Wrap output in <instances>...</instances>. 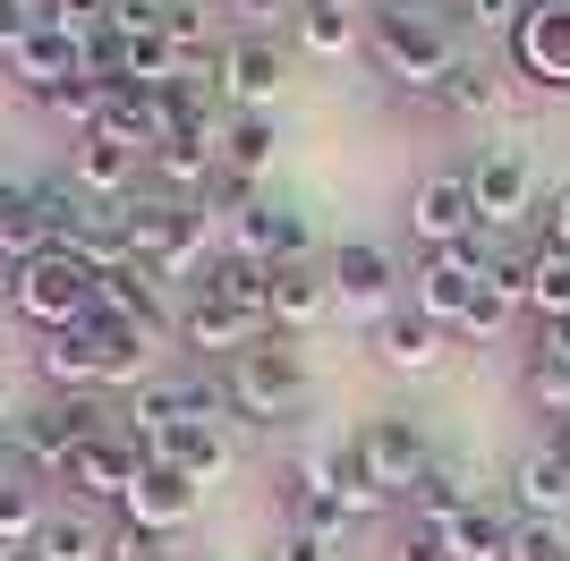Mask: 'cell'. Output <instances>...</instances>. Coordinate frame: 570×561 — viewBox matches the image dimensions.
Instances as JSON below:
<instances>
[{
    "label": "cell",
    "instance_id": "6da1fadb",
    "mask_svg": "<svg viewBox=\"0 0 570 561\" xmlns=\"http://www.w3.org/2000/svg\"><path fill=\"white\" fill-rule=\"evenodd\" d=\"M366 51H375V69L409 94H443V77L460 69L452 35L426 18V9H375L366 18Z\"/></svg>",
    "mask_w": 570,
    "mask_h": 561
},
{
    "label": "cell",
    "instance_id": "7a4b0ae2",
    "mask_svg": "<svg viewBox=\"0 0 570 561\" xmlns=\"http://www.w3.org/2000/svg\"><path fill=\"white\" fill-rule=\"evenodd\" d=\"M95 434H111L102 425V400H43V409H18V425H9V451H18L26 476H69V460Z\"/></svg>",
    "mask_w": 570,
    "mask_h": 561
},
{
    "label": "cell",
    "instance_id": "3957f363",
    "mask_svg": "<svg viewBox=\"0 0 570 561\" xmlns=\"http://www.w3.org/2000/svg\"><path fill=\"white\" fill-rule=\"evenodd\" d=\"M9 306H18L26 324H43V332H86L95 324V273H86L69 247H51V256H35V264L9 273Z\"/></svg>",
    "mask_w": 570,
    "mask_h": 561
},
{
    "label": "cell",
    "instance_id": "277c9868",
    "mask_svg": "<svg viewBox=\"0 0 570 561\" xmlns=\"http://www.w3.org/2000/svg\"><path fill=\"white\" fill-rule=\"evenodd\" d=\"M222 392H230L238 417H282V409H298V392H307V357H298V341L264 332L256 350H238L230 366H222Z\"/></svg>",
    "mask_w": 570,
    "mask_h": 561
},
{
    "label": "cell",
    "instance_id": "5b68a950",
    "mask_svg": "<svg viewBox=\"0 0 570 561\" xmlns=\"http://www.w3.org/2000/svg\"><path fill=\"white\" fill-rule=\"evenodd\" d=\"M350 460H357V476H366L375 493H401L409 502V485L434 468V451H426V425L417 417H366L350 434Z\"/></svg>",
    "mask_w": 570,
    "mask_h": 561
},
{
    "label": "cell",
    "instance_id": "8992f818",
    "mask_svg": "<svg viewBox=\"0 0 570 561\" xmlns=\"http://www.w3.org/2000/svg\"><path fill=\"white\" fill-rule=\"evenodd\" d=\"M324 280H333V306L357 315V324H383L392 298H401V264H392V247H375V238L333 247V256H324Z\"/></svg>",
    "mask_w": 570,
    "mask_h": 561
},
{
    "label": "cell",
    "instance_id": "52a82bcc",
    "mask_svg": "<svg viewBox=\"0 0 570 561\" xmlns=\"http://www.w3.org/2000/svg\"><path fill=\"white\" fill-rule=\"evenodd\" d=\"M511 60H520L528 86L570 94V0H528L520 26H511Z\"/></svg>",
    "mask_w": 570,
    "mask_h": 561
},
{
    "label": "cell",
    "instance_id": "ba28073f",
    "mask_svg": "<svg viewBox=\"0 0 570 561\" xmlns=\"http://www.w3.org/2000/svg\"><path fill=\"white\" fill-rule=\"evenodd\" d=\"M230 256H256V264H307L315 256V222L289 205H264V196H247V205L230 213Z\"/></svg>",
    "mask_w": 570,
    "mask_h": 561
},
{
    "label": "cell",
    "instance_id": "9c48e42d",
    "mask_svg": "<svg viewBox=\"0 0 570 561\" xmlns=\"http://www.w3.org/2000/svg\"><path fill=\"white\" fill-rule=\"evenodd\" d=\"M214 86H222V102H238V111H264V102L289 86V51L273 43V35H230L222 60H214Z\"/></svg>",
    "mask_w": 570,
    "mask_h": 561
},
{
    "label": "cell",
    "instance_id": "30bf717a",
    "mask_svg": "<svg viewBox=\"0 0 570 561\" xmlns=\"http://www.w3.org/2000/svg\"><path fill=\"white\" fill-rule=\"evenodd\" d=\"M469 196L476 213H485V230H511V222H528L537 213V170H528V154H511V145H485L469 163Z\"/></svg>",
    "mask_w": 570,
    "mask_h": 561
},
{
    "label": "cell",
    "instance_id": "8fae6325",
    "mask_svg": "<svg viewBox=\"0 0 570 561\" xmlns=\"http://www.w3.org/2000/svg\"><path fill=\"white\" fill-rule=\"evenodd\" d=\"M196 493H205V485H196L188 468L145 460L137 485H128V502H119V519H128V528H154V537H179V528L196 519Z\"/></svg>",
    "mask_w": 570,
    "mask_h": 561
},
{
    "label": "cell",
    "instance_id": "7c38bea8",
    "mask_svg": "<svg viewBox=\"0 0 570 561\" xmlns=\"http://www.w3.org/2000/svg\"><path fill=\"white\" fill-rule=\"evenodd\" d=\"M409 230L426 238V256L485 230V213H476V196H469V170H434V179L409 196Z\"/></svg>",
    "mask_w": 570,
    "mask_h": 561
},
{
    "label": "cell",
    "instance_id": "4fadbf2b",
    "mask_svg": "<svg viewBox=\"0 0 570 561\" xmlns=\"http://www.w3.org/2000/svg\"><path fill=\"white\" fill-rule=\"evenodd\" d=\"M145 154H128V145H111V137H86L69 145V187L86 196V205H128V196H145Z\"/></svg>",
    "mask_w": 570,
    "mask_h": 561
},
{
    "label": "cell",
    "instance_id": "5bb4252c",
    "mask_svg": "<svg viewBox=\"0 0 570 561\" xmlns=\"http://www.w3.org/2000/svg\"><path fill=\"white\" fill-rule=\"evenodd\" d=\"M137 468H145V451L128 443V434H95V443L77 451L69 460V476H60V485L77 493V502H128V485H137Z\"/></svg>",
    "mask_w": 570,
    "mask_h": 561
},
{
    "label": "cell",
    "instance_id": "9a60e30c",
    "mask_svg": "<svg viewBox=\"0 0 570 561\" xmlns=\"http://www.w3.org/2000/svg\"><path fill=\"white\" fill-rule=\"evenodd\" d=\"M95 315H111V324H137V332H179V315H170V298H163V280L145 273V264H119V273H102L95 280Z\"/></svg>",
    "mask_w": 570,
    "mask_h": 561
},
{
    "label": "cell",
    "instance_id": "2e32d148",
    "mask_svg": "<svg viewBox=\"0 0 570 561\" xmlns=\"http://www.w3.org/2000/svg\"><path fill=\"white\" fill-rule=\"evenodd\" d=\"M179 341H188L196 357H238V350H256L264 324L256 315H238V306H222L214 289H188V306H179Z\"/></svg>",
    "mask_w": 570,
    "mask_h": 561
},
{
    "label": "cell",
    "instance_id": "e0dca14e",
    "mask_svg": "<svg viewBox=\"0 0 570 561\" xmlns=\"http://www.w3.org/2000/svg\"><path fill=\"white\" fill-rule=\"evenodd\" d=\"M452 350H460V341H452L443 324H426L417 306H392V315L375 324V357H383L392 374H434Z\"/></svg>",
    "mask_w": 570,
    "mask_h": 561
},
{
    "label": "cell",
    "instance_id": "ac0fdd59",
    "mask_svg": "<svg viewBox=\"0 0 570 561\" xmlns=\"http://www.w3.org/2000/svg\"><path fill=\"white\" fill-rule=\"evenodd\" d=\"M9 77L43 102V94H60L69 77H86V43H77V35H60V26H35V35L9 51Z\"/></svg>",
    "mask_w": 570,
    "mask_h": 561
},
{
    "label": "cell",
    "instance_id": "d6986e66",
    "mask_svg": "<svg viewBox=\"0 0 570 561\" xmlns=\"http://www.w3.org/2000/svg\"><path fill=\"white\" fill-rule=\"evenodd\" d=\"M145 179L163 187V196H179V205H196V196L222 179V145L214 137H163L145 154Z\"/></svg>",
    "mask_w": 570,
    "mask_h": 561
},
{
    "label": "cell",
    "instance_id": "ffe728a7",
    "mask_svg": "<svg viewBox=\"0 0 570 561\" xmlns=\"http://www.w3.org/2000/svg\"><path fill=\"white\" fill-rule=\"evenodd\" d=\"M333 315V280H324V264H273V306H264V324L282 332V341H298L307 324H324Z\"/></svg>",
    "mask_w": 570,
    "mask_h": 561
},
{
    "label": "cell",
    "instance_id": "44dd1931",
    "mask_svg": "<svg viewBox=\"0 0 570 561\" xmlns=\"http://www.w3.org/2000/svg\"><path fill=\"white\" fill-rule=\"evenodd\" d=\"M366 0H298L289 9V26H298V51H315V60H350L357 35H366Z\"/></svg>",
    "mask_w": 570,
    "mask_h": 561
},
{
    "label": "cell",
    "instance_id": "7402d4cb",
    "mask_svg": "<svg viewBox=\"0 0 570 561\" xmlns=\"http://www.w3.org/2000/svg\"><path fill=\"white\" fill-rule=\"evenodd\" d=\"M95 137L128 145V154H154V145H163V94H145V86H102Z\"/></svg>",
    "mask_w": 570,
    "mask_h": 561
},
{
    "label": "cell",
    "instance_id": "603a6c76",
    "mask_svg": "<svg viewBox=\"0 0 570 561\" xmlns=\"http://www.w3.org/2000/svg\"><path fill=\"white\" fill-rule=\"evenodd\" d=\"M511 493H520V519H553V528H562V511H570V460L553 443H537L520 468H511Z\"/></svg>",
    "mask_w": 570,
    "mask_h": 561
},
{
    "label": "cell",
    "instance_id": "cb8c5ba5",
    "mask_svg": "<svg viewBox=\"0 0 570 561\" xmlns=\"http://www.w3.org/2000/svg\"><path fill=\"white\" fill-rule=\"evenodd\" d=\"M51 247H60V238H51L43 196H35V187H0V256H9V273L35 264V256H51Z\"/></svg>",
    "mask_w": 570,
    "mask_h": 561
},
{
    "label": "cell",
    "instance_id": "d4e9b609",
    "mask_svg": "<svg viewBox=\"0 0 570 561\" xmlns=\"http://www.w3.org/2000/svg\"><path fill=\"white\" fill-rule=\"evenodd\" d=\"M86 350H95V374H102V383H145V366H154V332L95 315V324H86Z\"/></svg>",
    "mask_w": 570,
    "mask_h": 561
},
{
    "label": "cell",
    "instance_id": "484cf974",
    "mask_svg": "<svg viewBox=\"0 0 570 561\" xmlns=\"http://www.w3.org/2000/svg\"><path fill=\"white\" fill-rule=\"evenodd\" d=\"M196 289H214L222 306H238V315H256V324H264V306H273V264L230 256V247H222V256H214V273L196 280ZM264 332H273V324H264Z\"/></svg>",
    "mask_w": 570,
    "mask_h": 561
},
{
    "label": "cell",
    "instance_id": "4316f807",
    "mask_svg": "<svg viewBox=\"0 0 570 561\" xmlns=\"http://www.w3.org/2000/svg\"><path fill=\"white\" fill-rule=\"evenodd\" d=\"M43 485H35V476H26V468H9V476H0V553L18 561V553H35V537H43Z\"/></svg>",
    "mask_w": 570,
    "mask_h": 561
},
{
    "label": "cell",
    "instance_id": "83f0119b",
    "mask_svg": "<svg viewBox=\"0 0 570 561\" xmlns=\"http://www.w3.org/2000/svg\"><path fill=\"white\" fill-rule=\"evenodd\" d=\"M26 561H111V537L95 528V511L77 502V511H51L43 537H35V553Z\"/></svg>",
    "mask_w": 570,
    "mask_h": 561
},
{
    "label": "cell",
    "instance_id": "f1b7e54d",
    "mask_svg": "<svg viewBox=\"0 0 570 561\" xmlns=\"http://www.w3.org/2000/svg\"><path fill=\"white\" fill-rule=\"evenodd\" d=\"M476 289H485V280H469V273H452L443 256H426V264H417V280H409V306H417L426 324L452 332V324H460V306H469Z\"/></svg>",
    "mask_w": 570,
    "mask_h": 561
},
{
    "label": "cell",
    "instance_id": "f546056e",
    "mask_svg": "<svg viewBox=\"0 0 570 561\" xmlns=\"http://www.w3.org/2000/svg\"><path fill=\"white\" fill-rule=\"evenodd\" d=\"M35 366H43V383H51L60 400H86V392H102V374H95V350H86V332H43Z\"/></svg>",
    "mask_w": 570,
    "mask_h": 561
},
{
    "label": "cell",
    "instance_id": "4dcf8cb0",
    "mask_svg": "<svg viewBox=\"0 0 570 561\" xmlns=\"http://www.w3.org/2000/svg\"><path fill=\"white\" fill-rule=\"evenodd\" d=\"M511 528H520V519H502L494 502H469V511L443 528V544H452V561H502L511 553Z\"/></svg>",
    "mask_w": 570,
    "mask_h": 561
},
{
    "label": "cell",
    "instance_id": "1f68e13d",
    "mask_svg": "<svg viewBox=\"0 0 570 561\" xmlns=\"http://www.w3.org/2000/svg\"><path fill=\"white\" fill-rule=\"evenodd\" d=\"M163 35L188 69H214L222 43H214V0H163Z\"/></svg>",
    "mask_w": 570,
    "mask_h": 561
},
{
    "label": "cell",
    "instance_id": "d6a6232c",
    "mask_svg": "<svg viewBox=\"0 0 570 561\" xmlns=\"http://www.w3.org/2000/svg\"><path fill=\"white\" fill-rule=\"evenodd\" d=\"M469 502H485V493H476L469 476H460V468H443V460H434L426 476H417V485H409V511L426 519V528H452V519L469 511Z\"/></svg>",
    "mask_w": 570,
    "mask_h": 561
},
{
    "label": "cell",
    "instance_id": "836d02e7",
    "mask_svg": "<svg viewBox=\"0 0 570 561\" xmlns=\"http://www.w3.org/2000/svg\"><path fill=\"white\" fill-rule=\"evenodd\" d=\"M273 145H282V128L264 111H230V128H222V170H230V179H256V170L273 163Z\"/></svg>",
    "mask_w": 570,
    "mask_h": 561
},
{
    "label": "cell",
    "instance_id": "e575fe53",
    "mask_svg": "<svg viewBox=\"0 0 570 561\" xmlns=\"http://www.w3.org/2000/svg\"><path fill=\"white\" fill-rule=\"evenodd\" d=\"M154 460H170V468H188L196 485H214L222 468H230V443H222V425H179V434H170V443L154 451Z\"/></svg>",
    "mask_w": 570,
    "mask_h": 561
},
{
    "label": "cell",
    "instance_id": "d590c367",
    "mask_svg": "<svg viewBox=\"0 0 570 561\" xmlns=\"http://www.w3.org/2000/svg\"><path fill=\"white\" fill-rule=\"evenodd\" d=\"M528 306H537V324H562V315H570V247H546V238H537V280H528Z\"/></svg>",
    "mask_w": 570,
    "mask_h": 561
},
{
    "label": "cell",
    "instance_id": "8d00e7d4",
    "mask_svg": "<svg viewBox=\"0 0 570 561\" xmlns=\"http://www.w3.org/2000/svg\"><path fill=\"white\" fill-rule=\"evenodd\" d=\"M511 306H520V298H502L494 280H485V289H476V298L460 306V324H452V341H469V350H485V341H502V324H511Z\"/></svg>",
    "mask_w": 570,
    "mask_h": 561
},
{
    "label": "cell",
    "instance_id": "74e56055",
    "mask_svg": "<svg viewBox=\"0 0 570 561\" xmlns=\"http://www.w3.org/2000/svg\"><path fill=\"white\" fill-rule=\"evenodd\" d=\"M434 102H443V111H452V119H485V111H494V102H502V94H494V77L476 69V60H460V69L443 77V94H434Z\"/></svg>",
    "mask_w": 570,
    "mask_h": 561
},
{
    "label": "cell",
    "instance_id": "f35d334b",
    "mask_svg": "<svg viewBox=\"0 0 570 561\" xmlns=\"http://www.w3.org/2000/svg\"><path fill=\"white\" fill-rule=\"evenodd\" d=\"M289 511H298V528H315V537H333V544L357 528V511L341 502V493H289Z\"/></svg>",
    "mask_w": 570,
    "mask_h": 561
},
{
    "label": "cell",
    "instance_id": "ab89813d",
    "mask_svg": "<svg viewBox=\"0 0 570 561\" xmlns=\"http://www.w3.org/2000/svg\"><path fill=\"white\" fill-rule=\"evenodd\" d=\"M119 0H43V26H60V35H77V43H95L102 26H111Z\"/></svg>",
    "mask_w": 570,
    "mask_h": 561
},
{
    "label": "cell",
    "instance_id": "60d3db41",
    "mask_svg": "<svg viewBox=\"0 0 570 561\" xmlns=\"http://www.w3.org/2000/svg\"><path fill=\"white\" fill-rule=\"evenodd\" d=\"M502 561H570V537L553 528V519H520L511 528V553Z\"/></svg>",
    "mask_w": 570,
    "mask_h": 561
},
{
    "label": "cell",
    "instance_id": "b9f144b4",
    "mask_svg": "<svg viewBox=\"0 0 570 561\" xmlns=\"http://www.w3.org/2000/svg\"><path fill=\"white\" fill-rule=\"evenodd\" d=\"M528 400H537L546 417H570V366H553V357H528Z\"/></svg>",
    "mask_w": 570,
    "mask_h": 561
},
{
    "label": "cell",
    "instance_id": "7bdbcfd3",
    "mask_svg": "<svg viewBox=\"0 0 570 561\" xmlns=\"http://www.w3.org/2000/svg\"><path fill=\"white\" fill-rule=\"evenodd\" d=\"M111 561H179V544L154 537V528H128V519H119V528H111Z\"/></svg>",
    "mask_w": 570,
    "mask_h": 561
},
{
    "label": "cell",
    "instance_id": "ee69618b",
    "mask_svg": "<svg viewBox=\"0 0 570 561\" xmlns=\"http://www.w3.org/2000/svg\"><path fill=\"white\" fill-rule=\"evenodd\" d=\"M392 561H452V544H443V528H426V519H409L401 537H392Z\"/></svg>",
    "mask_w": 570,
    "mask_h": 561
},
{
    "label": "cell",
    "instance_id": "f6af8a7d",
    "mask_svg": "<svg viewBox=\"0 0 570 561\" xmlns=\"http://www.w3.org/2000/svg\"><path fill=\"white\" fill-rule=\"evenodd\" d=\"M35 26H43V0H0V60H9Z\"/></svg>",
    "mask_w": 570,
    "mask_h": 561
},
{
    "label": "cell",
    "instance_id": "bcb514c9",
    "mask_svg": "<svg viewBox=\"0 0 570 561\" xmlns=\"http://www.w3.org/2000/svg\"><path fill=\"white\" fill-rule=\"evenodd\" d=\"M273 561H333V537H315V528H298V519H289L282 544H273Z\"/></svg>",
    "mask_w": 570,
    "mask_h": 561
},
{
    "label": "cell",
    "instance_id": "7dc6e473",
    "mask_svg": "<svg viewBox=\"0 0 570 561\" xmlns=\"http://www.w3.org/2000/svg\"><path fill=\"white\" fill-rule=\"evenodd\" d=\"M214 9H230V18L247 26V35H264V26L282 18V9H298V0H214Z\"/></svg>",
    "mask_w": 570,
    "mask_h": 561
},
{
    "label": "cell",
    "instance_id": "c3c4849f",
    "mask_svg": "<svg viewBox=\"0 0 570 561\" xmlns=\"http://www.w3.org/2000/svg\"><path fill=\"white\" fill-rule=\"evenodd\" d=\"M528 357H553V366H570V315L562 324H537V350Z\"/></svg>",
    "mask_w": 570,
    "mask_h": 561
},
{
    "label": "cell",
    "instance_id": "681fc988",
    "mask_svg": "<svg viewBox=\"0 0 570 561\" xmlns=\"http://www.w3.org/2000/svg\"><path fill=\"white\" fill-rule=\"evenodd\" d=\"M546 247H570V187L546 205Z\"/></svg>",
    "mask_w": 570,
    "mask_h": 561
},
{
    "label": "cell",
    "instance_id": "f907efd6",
    "mask_svg": "<svg viewBox=\"0 0 570 561\" xmlns=\"http://www.w3.org/2000/svg\"><path fill=\"white\" fill-rule=\"evenodd\" d=\"M469 9H476V26H520L528 0H469Z\"/></svg>",
    "mask_w": 570,
    "mask_h": 561
},
{
    "label": "cell",
    "instance_id": "816d5d0a",
    "mask_svg": "<svg viewBox=\"0 0 570 561\" xmlns=\"http://www.w3.org/2000/svg\"><path fill=\"white\" fill-rule=\"evenodd\" d=\"M546 443H553V451L570 460V417H553V434H546Z\"/></svg>",
    "mask_w": 570,
    "mask_h": 561
},
{
    "label": "cell",
    "instance_id": "f5cc1de1",
    "mask_svg": "<svg viewBox=\"0 0 570 561\" xmlns=\"http://www.w3.org/2000/svg\"><path fill=\"white\" fill-rule=\"evenodd\" d=\"M0 425H18V409H9V374H0Z\"/></svg>",
    "mask_w": 570,
    "mask_h": 561
},
{
    "label": "cell",
    "instance_id": "db71d44e",
    "mask_svg": "<svg viewBox=\"0 0 570 561\" xmlns=\"http://www.w3.org/2000/svg\"><path fill=\"white\" fill-rule=\"evenodd\" d=\"M9 468H18V451H9V425H0V476H9Z\"/></svg>",
    "mask_w": 570,
    "mask_h": 561
},
{
    "label": "cell",
    "instance_id": "11a10c76",
    "mask_svg": "<svg viewBox=\"0 0 570 561\" xmlns=\"http://www.w3.org/2000/svg\"><path fill=\"white\" fill-rule=\"evenodd\" d=\"M366 9H409V0H366Z\"/></svg>",
    "mask_w": 570,
    "mask_h": 561
},
{
    "label": "cell",
    "instance_id": "9f6ffc18",
    "mask_svg": "<svg viewBox=\"0 0 570 561\" xmlns=\"http://www.w3.org/2000/svg\"><path fill=\"white\" fill-rule=\"evenodd\" d=\"M18 561H26V553H18Z\"/></svg>",
    "mask_w": 570,
    "mask_h": 561
}]
</instances>
